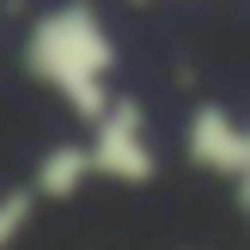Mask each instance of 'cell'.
<instances>
[{"mask_svg": "<svg viewBox=\"0 0 250 250\" xmlns=\"http://www.w3.org/2000/svg\"><path fill=\"white\" fill-rule=\"evenodd\" d=\"M24 73L55 92L80 122L116 98V31L92 0H55L24 24Z\"/></svg>", "mask_w": 250, "mask_h": 250, "instance_id": "cell-1", "label": "cell"}, {"mask_svg": "<svg viewBox=\"0 0 250 250\" xmlns=\"http://www.w3.org/2000/svg\"><path fill=\"white\" fill-rule=\"evenodd\" d=\"M85 141H92V159H98V177L104 183H153L159 146H153V128H146V104L141 98L116 92L92 122H85Z\"/></svg>", "mask_w": 250, "mask_h": 250, "instance_id": "cell-2", "label": "cell"}, {"mask_svg": "<svg viewBox=\"0 0 250 250\" xmlns=\"http://www.w3.org/2000/svg\"><path fill=\"white\" fill-rule=\"evenodd\" d=\"M183 153L189 165L214 171V177L238 183L250 171V110H232V104H195L189 122H183Z\"/></svg>", "mask_w": 250, "mask_h": 250, "instance_id": "cell-3", "label": "cell"}, {"mask_svg": "<svg viewBox=\"0 0 250 250\" xmlns=\"http://www.w3.org/2000/svg\"><path fill=\"white\" fill-rule=\"evenodd\" d=\"M92 177H98L92 141H61V146H49V153L37 159V171H31V183H37L43 202H73Z\"/></svg>", "mask_w": 250, "mask_h": 250, "instance_id": "cell-4", "label": "cell"}, {"mask_svg": "<svg viewBox=\"0 0 250 250\" xmlns=\"http://www.w3.org/2000/svg\"><path fill=\"white\" fill-rule=\"evenodd\" d=\"M37 183H19V189H6L0 195V250H12L24 238V226H31V214H37Z\"/></svg>", "mask_w": 250, "mask_h": 250, "instance_id": "cell-5", "label": "cell"}, {"mask_svg": "<svg viewBox=\"0 0 250 250\" xmlns=\"http://www.w3.org/2000/svg\"><path fill=\"white\" fill-rule=\"evenodd\" d=\"M238 208H244V214H250V171H244V177H238Z\"/></svg>", "mask_w": 250, "mask_h": 250, "instance_id": "cell-6", "label": "cell"}, {"mask_svg": "<svg viewBox=\"0 0 250 250\" xmlns=\"http://www.w3.org/2000/svg\"><path fill=\"white\" fill-rule=\"evenodd\" d=\"M128 6H146V0H128Z\"/></svg>", "mask_w": 250, "mask_h": 250, "instance_id": "cell-7", "label": "cell"}]
</instances>
